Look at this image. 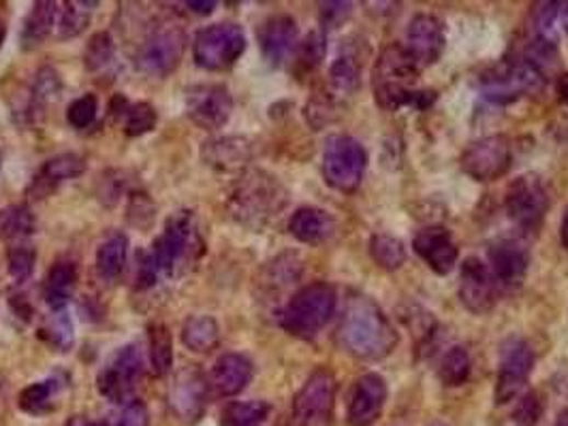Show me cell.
I'll list each match as a JSON object with an SVG mask.
<instances>
[{"label":"cell","mask_w":568,"mask_h":426,"mask_svg":"<svg viewBox=\"0 0 568 426\" xmlns=\"http://www.w3.org/2000/svg\"><path fill=\"white\" fill-rule=\"evenodd\" d=\"M338 342L360 360H383L398 346V333L370 297L353 295L338 326Z\"/></svg>","instance_id":"obj_1"},{"label":"cell","mask_w":568,"mask_h":426,"mask_svg":"<svg viewBox=\"0 0 568 426\" xmlns=\"http://www.w3.org/2000/svg\"><path fill=\"white\" fill-rule=\"evenodd\" d=\"M421 67L408 54L405 45H387L374 62L372 90L376 105L387 112H398L402 107L428 110L434 103V92H421L414 88Z\"/></svg>","instance_id":"obj_2"},{"label":"cell","mask_w":568,"mask_h":426,"mask_svg":"<svg viewBox=\"0 0 568 426\" xmlns=\"http://www.w3.org/2000/svg\"><path fill=\"white\" fill-rule=\"evenodd\" d=\"M286 205L288 191L283 182L261 169L243 173L227 200L231 218L252 231L265 229Z\"/></svg>","instance_id":"obj_3"},{"label":"cell","mask_w":568,"mask_h":426,"mask_svg":"<svg viewBox=\"0 0 568 426\" xmlns=\"http://www.w3.org/2000/svg\"><path fill=\"white\" fill-rule=\"evenodd\" d=\"M150 254L161 275L167 277H180L193 269L205 254V241L195 211H175L164 222V229L155 241Z\"/></svg>","instance_id":"obj_4"},{"label":"cell","mask_w":568,"mask_h":426,"mask_svg":"<svg viewBox=\"0 0 568 426\" xmlns=\"http://www.w3.org/2000/svg\"><path fill=\"white\" fill-rule=\"evenodd\" d=\"M338 308L336 288L315 281L297 290L279 313V324L288 335L299 339L317 337Z\"/></svg>","instance_id":"obj_5"},{"label":"cell","mask_w":568,"mask_h":426,"mask_svg":"<svg viewBox=\"0 0 568 426\" xmlns=\"http://www.w3.org/2000/svg\"><path fill=\"white\" fill-rule=\"evenodd\" d=\"M144 378V354L135 344L116 349L96 376V390L114 405H126L135 401Z\"/></svg>","instance_id":"obj_6"},{"label":"cell","mask_w":568,"mask_h":426,"mask_svg":"<svg viewBox=\"0 0 568 426\" xmlns=\"http://www.w3.org/2000/svg\"><path fill=\"white\" fill-rule=\"evenodd\" d=\"M367 154L364 146L349 135H333L323 150L325 182L338 193H355L362 186Z\"/></svg>","instance_id":"obj_7"},{"label":"cell","mask_w":568,"mask_h":426,"mask_svg":"<svg viewBox=\"0 0 568 426\" xmlns=\"http://www.w3.org/2000/svg\"><path fill=\"white\" fill-rule=\"evenodd\" d=\"M184 49V28L171 22H162L157 28H152L150 35L139 45V51L135 56L137 69L148 78H167L180 67Z\"/></svg>","instance_id":"obj_8"},{"label":"cell","mask_w":568,"mask_h":426,"mask_svg":"<svg viewBox=\"0 0 568 426\" xmlns=\"http://www.w3.org/2000/svg\"><path fill=\"white\" fill-rule=\"evenodd\" d=\"M246 51V35L238 24L220 22L202 28L193 41V58L205 71H227Z\"/></svg>","instance_id":"obj_9"},{"label":"cell","mask_w":568,"mask_h":426,"mask_svg":"<svg viewBox=\"0 0 568 426\" xmlns=\"http://www.w3.org/2000/svg\"><path fill=\"white\" fill-rule=\"evenodd\" d=\"M336 376L319 367L293 399L288 426H331L336 405Z\"/></svg>","instance_id":"obj_10"},{"label":"cell","mask_w":568,"mask_h":426,"mask_svg":"<svg viewBox=\"0 0 568 426\" xmlns=\"http://www.w3.org/2000/svg\"><path fill=\"white\" fill-rule=\"evenodd\" d=\"M549 203L547 186L534 173L513 180L504 194V209L509 218L524 231H536L543 224Z\"/></svg>","instance_id":"obj_11"},{"label":"cell","mask_w":568,"mask_h":426,"mask_svg":"<svg viewBox=\"0 0 568 426\" xmlns=\"http://www.w3.org/2000/svg\"><path fill=\"white\" fill-rule=\"evenodd\" d=\"M513 164V146L504 135L477 139L462 154V169L477 182H493L507 175Z\"/></svg>","instance_id":"obj_12"},{"label":"cell","mask_w":568,"mask_h":426,"mask_svg":"<svg viewBox=\"0 0 568 426\" xmlns=\"http://www.w3.org/2000/svg\"><path fill=\"white\" fill-rule=\"evenodd\" d=\"M545 79L541 78L526 60L504 62L481 81V92L496 105H509L530 92H538Z\"/></svg>","instance_id":"obj_13"},{"label":"cell","mask_w":568,"mask_h":426,"mask_svg":"<svg viewBox=\"0 0 568 426\" xmlns=\"http://www.w3.org/2000/svg\"><path fill=\"white\" fill-rule=\"evenodd\" d=\"M184 103L186 116L203 130L223 128L234 112V96L223 83H197L189 88Z\"/></svg>","instance_id":"obj_14"},{"label":"cell","mask_w":568,"mask_h":426,"mask_svg":"<svg viewBox=\"0 0 568 426\" xmlns=\"http://www.w3.org/2000/svg\"><path fill=\"white\" fill-rule=\"evenodd\" d=\"M207 390H209V382L197 369V365L182 369L175 376L167 396L175 418H180L184 425L200 423L207 405Z\"/></svg>","instance_id":"obj_15"},{"label":"cell","mask_w":568,"mask_h":426,"mask_svg":"<svg viewBox=\"0 0 568 426\" xmlns=\"http://www.w3.org/2000/svg\"><path fill=\"white\" fill-rule=\"evenodd\" d=\"M445 24L441 18L432 13H419L408 22L405 47L421 69L439 62L445 51Z\"/></svg>","instance_id":"obj_16"},{"label":"cell","mask_w":568,"mask_h":426,"mask_svg":"<svg viewBox=\"0 0 568 426\" xmlns=\"http://www.w3.org/2000/svg\"><path fill=\"white\" fill-rule=\"evenodd\" d=\"M532 369H534V352L526 342H515L504 349L498 378H496V390H493L496 405H507L515 396H520V392L530 380Z\"/></svg>","instance_id":"obj_17"},{"label":"cell","mask_w":568,"mask_h":426,"mask_svg":"<svg viewBox=\"0 0 568 426\" xmlns=\"http://www.w3.org/2000/svg\"><path fill=\"white\" fill-rule=\"evenodd\" d=\"M498 281L481 258H466L459 272V301L473 313H487L498 301Z\"/></svg>","instance_id":"obj_18"},{"label":"cell","mask_w":568,"mask_h":426,"mask_svg":"<svg viewBox=\"0 0 568 426\" xmlns=\"http://www.w3.org/2000/svg\"><path fill=\"white\" fill-rule=\"evenodd\" d=\"M412 247L419 254V258L439 275L453 272L459 258V250L453 234L441 224L421 229L412 239Z\"/></svg>","instance_id":"obj_19"},{"label":"cell","mask_w":568,"mask_h":426,"mask_svg":"<svg viewBox=\"0 0 568 426\" xmlns=\"http://www.w3.org/2000/svg\"><path fill=\"white\" fill-rule=\"evenodd\" d=\"M387 401V382L378 373H365L353 388L349 403L351 426H372L383 414Z\"/></svg>","instance_id":"obj_20"},{"label":"cell","mask_w":568,"mask_h":426,"mask_svg":"<svg viewBox=\"0 0 568 426\" xmlns=\"http://www.w3.org/2000/svg\"><path fill=\"white\" fill-rule=\"evenodd\" d=\"M530 254L526 247L513 239L498 241L489 247V272L498 286L518 288L526 277Z\"/></svg>","instance_id":"obj_21"},{"label":"cell","mask_w":568,"mask_h":426,"mask_svg":"<svg viewBox=\"0 0 568 426\" xmlns=\"http://www.w3.org/2000/svg\"><path fill=\"white\" fill-rule=\"evenodd\" d=\"M86 171V160L80 154L67 152V154L54 156L43 162L35 177L31 180L29 196L31 198H47L49 194L56 193L63 184L78 180Z\"/></svg>","instance_id":"obj_22"},{"label":"cell","mask_w":568,"mask_h":426,"mask_svg":"<svg viewBox=\"0 0 568 426\" xmlns=\"http://www.w3.org/2000/svg\"><path fill=\"white\" fill-rule=\"evenodd\" d=\"M297 22L291 15H272L268 18L259 31L257 39L263 58L272 65L279 67L286 60V56L297 47Z\"/></svg>","instance_id":"obj_23"},{"label":"cell","mask_w":568,"mask_h":426,"mask_svg":"<svg viewBox=\"0 0 568 426\" xmlns=\"http://www.w3.org/2000/svg\"><path fill=\"white\" fill-rule=\"evenodd\" d=\"M60 90H63L60 76L52 67L39 69L35 73V79H33L26 96H24L22 107L15 112L18 122L22 126H39L43 117H45L47 105L58 99Z\"/></svg>","instance_id":"obj_24"},{"label":"cell","mask_w":568,"mask_h":426,"mask_svg":"<svg viewBox=\"0 0 568 426\" xmlns=\"http://www.w3.org/2000/svg\"><path fill=\"white\" fill-rule=\"evenodd\" d=\"M252 160V146L243 137H218L202 143V162L218 173H238Z\"/></svg>","instance_id":"obj_25"},{"label":"cell","mask_w":568,"mask_h":426,"mask_svg":"<svg viewBox=\"0 0 568 426\" xmlns=\"http://www.w3.org/2000/svg\"><path fill=\"white\" fill-rule=\"evenodd\" d=\"M252 373H254V367L246 356L225 354L214 362L207 382L218 396H236L250 384Z\"/></svg>","instance_id":"obj_26"},{"label":"cell","mask_w":568,"mask_h":426,"mask_svg":"<svg viewBox=\"0 0 568 426\" xmlns=\"http://www.w3.org/2000/svg\"><path fill=\"white\" fill-rule=\"evenodd\" d=\"M333 231V218L319 207H302L288 220V233L306 245H321Z\"/></svg>","instance_id":"obj_27"},{"label":"cell","mask_w":568,"mask_h":426,"mask_svg":"<svg viewBox=\"0 0 568 426\" xmlns=\"http://www.w3.org/2000/svg\"><path fill=\"white\" fill-rule=\"evenodd\" d=\"M78 286V267L71 261H58L45 275L43 299L52 311H65Z\"/></svg>","instance_id":"obj_28"},{"label":"cell","mask_w":568,"mask_h":426,"mask_svg":"<svg viewBox=\"0 0 568 426\" xmlns=\"http://www.w3.org/2000/svg\"><path fill=\"white\" fill-rule=\"evenodd\" d=\"M56 7L58 4L52 0H41L31 7V11L26 13V18L22 22V31H20V45L24 51L39 47L41 43L49 37V33L58 20Z\"/></svg>","instance_id":"obj_29"},{"label":"cell","mask_w":568,"mask_h":426,"mask_svg":"<svg viewBox=\"0 0 568 426\" xmlns=\"http://www.w3.org/2000/svg\"><path fill=\"white\" fill-rule=\"evenodd\" d=\"M362 83V62L357 54L342 51L329 69V88L336 99L353 96Z\"/></svg>","instance_id":"obj_30"},{"label":"cell","mask_w":568,"mask_h":426,"mask_svg":"<svg viewBox=\"0 0 568 426\" xmlns=\"http://www.w3.org/2000/svg\"><path fill=\"white\" fill-rule=\"evenodd\" d=\"M126 256H128V239L124 234H110L105 241H101L94 258L99 277L105 279L107 284H114L126 267Z\"/></svg>","instance_id":"obj_31"},{"label":"cell","mask_w":568,"mask_h":426,"mask_svg":"<svg viewBox=\"0 0 568 426\" xmlns=\"http://www.w3.org/2000/svg\"><path fill=\"white\" fill-rule=\"evenodd\" d=\"M182 344L195 354H207L220 344V326L212 315H191L182 326Z\"/></svg>","instance_id":"obj_32"},{"label":"cell","mask_w":568,"mask_h":426,"mask_svg":"<svg viewBox=\"0 0 568 426\" xmlns=\"http://www.w3.org/2000/svg\"><path fill=\"white\" fill-rule=\"evenodd\" d=\"M60 382L56 378L35 382L31 387L24 388L18 396V405L24 414L29 416H45L54 410L58 392H60Z\"/></svg>","instance_id":"obj_33"},{"label":"cell","mask_w":568,"mask_h":426,"mask_svg":"<svg viewBox=\"0 0 568 426\" xmlns=\"http://www.w3.org/2000/svg\"><path fill=\"white\" fill-rule=\"evenodd\" d=\"M148 356L152 376L164 378L173 365V339L162 322H155L148 329Z\"/></svg>","instance_id":"obj_34"},{"label":"cell","mask_w":568,"mask_h":426,"mask_svg":"<svg viewBox=\"0 0 568 426\" xmlns=\"http://www.w3.org/2000/svg\"><path fill=\"white\" fill-rule=\"evenodd\" d=\"M99 2H88V0H69L63 4L58 20H56V28H58V39H73L81 35L94 13V7Z\"/></svg>","instance_id":"obj_35"},{"label":"cell","mask_w":568,"mask_h":426,"mask_svg":"<svg viewBox=\"0 0 568 426\" xmlns=\"http://www.w3.org/2000/svg\"><path fill=\"white\" fill-rule=\"evenodd\" d=\"M299 275H302L299 256L297 254H281L265 265V269L261 273V286L268 292H276V290H283L286 286H291L293 281H297Z\"/></svg>","instance_id":"obj_36"},{"label":"cell","mask_w":568,"mask_h":426,"mask_svg":"<svg viewBox=\"0 0 568 426\" xmlns=\"http://www.w3.org/2000/svg\"><path fill=\"white\" fill-rule=\"evenodd\" d=\"M272 414L268 401H234L220 414V426H263Z\"/></svg>","instance_id":"obj_37"},{"label":"cell","mask_w":568,"mask_h":426,"mask_svg":"<svg viewBox=\"0 0 568 426\" xmlns=\"http://www.w3.org/2000/svg\"><path fill=\"white\" fill-rule=\"evenodd\" d=\"M37 229V220L26 205H7L0 209V239L18 241L31 237Z\"/></svg>","instance_id":"obj_38"},{"label":"cell","mask_w":568,"mask_h":426,"mask_svg":"<svg viewBox=\"0 0 568 426\" xmlns=\"http://www.w3.org/2000/svg\"><path fill=\"white\" fill-rule=\"evenodd\" d=\"M39 337L47 344V348L67 354L76 346V331L69 313L54 311V315L39 329Z\"/></svg>","instance_id":"obj_39"},{"label":"cell","mask_w":568,"mask_h":426,"mask_svg":"<svg viewBox=\"0 0 568 426\" xmlns=\"http://www.w3.org/2000/svg\"><path fill=\"white\" fill-rule=\"evenodd\" d=\"M524 60L543 79L554 76L560 67V54L556 43L549 37H538V35L527 43Z\"/></svg>","instance_id":"obj_40"},{"label":"cell","mask_w":568,"mask_h":426,"mask_svg":"<svg viewBox=\"0 0 568 426\" xmlns=\"http://www.w3.org/2000/svg\"><path fill=\"white\" fill-rule=\"evenodd\" d=\"M372 261L387 272H396L406 263L405 243L391 234H374L370 239Z\"/></svg>","instance_id":"obj_41"},{"label":"cell","mask_w":568,"mask_h":426,"mask_svg":"<svg viewBox=\"0 0 568 426\" xmlns=\"http://www.w3.org/2000/svg\"><path fill=\"white\" fill-rule=\"evenodd\" d=\"M470 371H473L470 354L462 346L448 349L439 365V378L445 387L455 388L466 384L470 378Z\"/></svg>","instance_id":"obj_42"},{"label":"cell","mask_w":568,"mask_h":426,"mask_svg":"<svg viewBox=\"0 0 568 426\" xmlns=\"http://www.w3.org/2000/svg\"><path fill=\"white\" fill-rule=\"evenodd\" d=\"M114 56H116V43H114V37L103 31V33H96V35H92V37L88 39L86 47H83L81 60H83L86 71L99 73V71H103L105 67L112 65Z\"/></svg>","instance_id":"obj_43"},{"label":"cell","mask_w":568,"mask_h":426,"mask_svg":"<svg viewBox=\"0 0 568 426\" xmlns=\"http://www.w3.org/2000/svg\"><path fill=\"white\" fill-rule=\"evenodd\" d=\"M325 35L321 31L310 33L306 39L297 45L295 51V71L299 76H308L321 67L325 58Z\"/></svg>","instance_id":"obj_44"},{"label":"cell","mask_w":568,"mask_h":426,"mask_svg":"<svg viewBox=\"0 0 568 426\" xmlns=\"http://www.w3.org/2000/svg\"><path fill=\"white\" fill-rule=\"evenodd\" d=\"M157 110L150 103H135L126 110L122 117L124 135L126 137H141L146 133H152L157 128Z\"/></svg>","instance_id":"obj_45"},{"label":"cell","mask_w":568,"mask_h":426,"mask_svg":"<svg viewBox=\"0 0 568 426\" xmlns=\"http://www.w3.org/2000/svg\"><path fill=\"white\" fill-rule=\"evenodd\" d=\"M37 254L29 245H13L7 252V272L15 284H26L35 272Z\"/></svg>","instance_id":"obj_46"},{"label":"cell","mask_w":568,"mask_h":426,"mask_svg":"<svg viewBox=\"0 0 568 426\" xmlns=\"http://www.w3.org/2000/svg\"><path fill=\"white\" fill-rule=\"evenodd\" d=\"M306 119L315 130H321L327 124H331L338 116V99L331 92L317 94L306 105Z\"/></svg>","instance_id":"obj_47"},{"label":"cell","mask_w":568,"mask_h":426,"mask_svg":"<svg viewBox=\"0 0 568 426\" xmlns=\"http://www.w3.org/2000/svg\"><path fill=\"white\" fill-rule=\"evenodd\" d=\"M96 114H99V101H96V96H94V94H83V96L76 99V101L69 105V110H67V122H69L73 128L83 130V128H88V126L94 124Z\"/></svg>","instance_id":"obj_48"},{"label":"cell","mask_w":568,"mask_h":426,"mask_svg":"<svg viewBox=\"0 0 568 426\" xmlns=\"http://www.w3.org/2000/svg\"><path fill=\"white\" fill-rule=\"evenodd\" d=\"M150 416H148V407L141 401H130L126 405H122L118 412H114L105 426H148Z\"/></svg>","instance_id":"obj_49"},{"label":"cell","mask_w":568,"mask_h":426,"mask_svg":"<svg viewBox=\"0 0 568 426\" xmlns=\"http://www.w3.org/2000/svg\"><path fill=\"white\" fill-rule=\"evenodd\" d=\"M541 414H543V401H541V396H538L536 392H527L526 396L520 401V405H518L513 418H515L518 425L534 426L538 423Z\"/></svg>","instance_id":"obj_50"},{"label":"cell","mask_w":568,"mask_h":426,"mask_svg":"<svg viewBox=\"0 0 568 426\" xmlns=\"http://www.w3.org/2000/svg\"><path fill=\"white\" fill-rule=\"evenodd\" d=\"M128 220L135 227H148L150 222H155V205L150 203V198L146 194H133L130 198V207H128Z\"/></svg>","instance_id":"obj_51"},{"label":"cell","mask_w":568,"mask_h":426,"mask_svg":"<svg viewBox=\"0 0 568 426\" xmlns=\"http://www.w3.org/2000/svg\"><path fill=\"white\" fill-rule=\"evenodd\" d=\"M351 2H323L321 4V22L325 28H336L344 18L351 15Z\"/></svg>","instance_id":"obj_52"},{"label":"cell","mask_w":568,"mask_h":426,"mask_svg":"<svg viewBox=\"0 0 568 426\" xmlns=\"http://www.w3.org/2000/svg\"><path fill=\"white\" fill-rule=\"evenodd\" d=\"M186 7L193 11V13H197V15H209L216 7H218V2H214V0H189L186 2Z\"/></svg>","instance_id":"obj_53"},{"label":"cell","mask_w":568,"mask_h":426,"mask_svg":"<svg viewBox=\"0 0 568 426\" xmlns=\"http://www.w3.org/2000/svg\"><path fill=\"white\" fill-rule=\"evenodd\" d=\"M63 426H105L101 425V423H94V421H90L88 416H71L67 423Z\"/></svg>","instance_id":"obj_54"},{"label":"cell","mask_w":568,"mask_h":426,"mask_svg":"<svg viewBox=\"0 0 568 426\" xmlns=\"http://www.w3.org/2000/svg\"><path fill=\"white\" fill-rule=\"evenodd\" d=\"M560 237H563V245L568 250V207L563 216V227H560Z\"/></svg>","instance_id":"obj_55"},{"label":"cell","mask_w":568,"mask_h":426,"mask_svg":"<svg viewBox=\"0 0 568 426\" xmlns=\"http://www.w3.org/2000/svg\"><path fill=\"white\" fill-rule=\"evenodd\" d=\"M4 39H7V24H4V20L0 18V47H2Z\"/></svg>","instance_id":"obj_56"},{"label":"cell","mask_w":568,"mask_h":426,"mask_svg":"<svg viewBox=\"0 0 568 426\" xmlns=\"http://www.w3.org/2000/svg\"><path fill=\"white\" fill-rule=\"evenodd\" d=\"M556 426H568V410H565L560 416H558V423Z\"/></svg>","instance_id":"obj_57"},{"label":"cell","mask_w":568,"mask_h":426,"mask_svg":"<svg viewBox=\"0 0 568 426\" xmlns=\"http://www.w3.org/2000/svg\"><path fill=\"white\" fill-rule=\"evenodd\" d=\"M560 94H563V101L568 105V79L563 83V88H560Z\"/></svg>","instance_id":"obj_58"},{"label":"cell","mask_w":568,"mask_h":426,"mask_svg":"<svg viewBox=\"0 0 568 426\" xmlns=\"http://www.w3.org/2000/svg\"><path fill=\"white\" fill-rule=\"evenodd\" d=\"M563 24H565V31L568 33V7L565 9V13H563Z\"/></svg>","instance_id":"obj_59"}]
</instances>
